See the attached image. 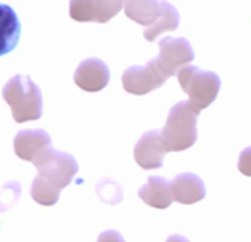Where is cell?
<instances>
[{"mask_svg":"<svg viewBox=\"0 0 251 242\" xmlns=\"http://www.w3.org/2000/svg\"><path fill=\"white\" fill-rule=\"evenodd\" d=\"M33 164L39 171L31 185L33 199L45 207L55 205L61 191L73 182L78 171L75 158L68 152L56 151L49 146L33 161Z\"/></svg>","mask_w":251,"mask_h":242,"instance_id":"obj_1","label":"cell"},{"mask_svg":"<svg viewBox=\"0 0 251 242\" xmlns=\"http://www.w3.org/2000/svg\"><path fill=\"white\" fill-rule=\"evenodd\" d=\"M198 117L200 111L189 102H177L172 106L166 124L160 130L161 142L167 152L186 151L195 145L198 139Z\"/></svg>","mask_w":251,"mask_h":242,"instance_id":"obj_2","label":"cell"},{"mask_svg":"<svg viewBox=\"0 0 251 242\" xmlns=\"http://www.w3.org/2000/svg\"><path fill=\"white\" fill-rule=\"evenodd\" d=\"M2 97L11 106L17 123L36 121L43 114V96L39 86L28 75L12 77L2 90Z\"/></svg>","mask_w":251,"mask_h":242,"instance_id":"obj_3","label":"cell"},{"mask_svg":"<svg viewBox=\"0 0 251 242\" xmlns=\"http://www.w3.org/2000/svg\"><path fill=\"white\" fill-rule=\"evenodd\" d=\"M182 90L188 95L189 103L202 111L216 99L222 87L220 77L214 71H204L195 65H183L176 73Z\"/></svg>","mask_w":251,"mask_h":242,"instance_id":"obj_4","label":"cell"},{"mask_svg":"<svg viewBox=\"0 0 251 242\" xmlns=\"http://www.w3.org/2000/svg\"><path fill=\"white\" fill-rule=\"evenodd\" d=\"M160 53L152 58L158 71L169 80L177 70L195 59L194 49L185 37H164L158 42Z\"/></svg>","mask_w":251,"mask_h":242,"instance_id":"obj_5","label":"cell"},{"mask_svg":"<svg viewBox=\"0 0 251 242\" xmlns=\"http://www.w3.org/2000/svg\"><path fill=\"white\" fill-rule=\"evenodd\" d=\"M167 78L158 71L154 61H148L145 65H133L126 68L121 77L123 87L132 95H147L155 89H160Z\"/></svg>","mask_w":251,"mask_h":242,"instance_id":"obj_6","label":"cell"},{"mask_svg":"<svg viewBox=\"0 0 251 242\" xmlns=\"http://www.w3.org/2000/svg\"><path fill=\"white\" fill-rule=\"evenodd\" d=\"M123 8V0H70V17L77 23L105 24Z\"/></svg>","mask_w":251,"mask_h":242,"instance_id":"obj_7","label":"cell"},{"mask_svg":"<svg viewBox=\"0 0 251 242\" xmlns=\"http://www.w3.org/2000/svg\"><path fill=\"white\" fill-rule=\"evenodd\" d=\"M166 148L161 142L160 130H150L141 136L138 144L135 145V161L144 170H155L163 167Z\"/></svg>","mask_w":251,"mask_h":242,"instance_id":"obj_8","label":"cell"},{"mask_svg":"<svg viewBox=\"0 0 251 242\" xmlns=\"http://www.w3.org/2000/svg\"><path fill=\"white\" fill-rule=\"evenodd\" d=\"M109 81L108 65L98 58H89L80 62L74 73V83L84 92H100Z\"/></svg>","mask_w":251,"mask_h":242,"instance_id":"obj_9","label":"cell"},{"mask_svg":"<svg viewBox=\"0 0 251 242\" xmlns=\"http://www.w3.org/2000/svg\"><path fill=\"white\" fill-rule=\"evenodd\" d=\"M173 201L183 205H192L205 198L207 189L202 179L194 173H182L170 182Z\"/></svg>","mask_w":251,"mask_h":242,"instance_id":"obj_10","label":"cell"},{"mask_svg":"<svg viewBox=\"0 0 251 242\" xmlns=\"http://www.w3.org/2000/svg\"><path fill=\"white\" fill-rule=\"evenodd\" d=\"M49 146H52V139L43 129L21 130L14 139L15 154L24 161L33 163Z\"/></svg>","mask_w":251,"mask_h":242,"instance_id":"obj_11","label":"cell"},{"mask_svg":"<svg viewBox=\"0 0 251 242\" xmlns=\"http://www.w3.org/2000/svg\"><path fill=\"white\" fill-rule=\"evenodd\" d=\"M21 37V23L17 12L9 6L0 3V56L12 52Z\"/></svg>","mask_w":251,"mask_h":242,"instance_id":"obj_12","label":"cell"},{"mask_svg":"<svg viewBox=\"0 0 251 242\" xmlns=\"http://www.w3.org/2000/svg\"><path fill=\"white\" fill-rule=\"evenodd\" d=\"M139 198L150 207L164 210L173 202L170 182L161 176H150L147 183L138 192Z\"/></svg>","mask_w":251,"mask_h":242,"instance_id":"obj_13","label":"cell"},{"mask_svg":"<svg viewBox=\"0 0 251 242\" xmlns=\"http://www.w3.org/2000/svg\"><path fill=\"white\" fill-rule=\"evenodd\" d=\"M179 23H180V15H179L177 9L172 3H169L167 0H161L158 17L155 18V21L151 25H148L145 28L144 37L148 42H155V39L160 34L177 30Z\"/></svg>","mask_w":251,"mask_h":242,"instance_id":"obj_14","label":"cell"},{"mask_svg":"<svg viewBox=\"0 0 251 242\" xmlns=\"http://www.w3.org/2000/svg\"><path fill=\"white\" fill-rule=\"evenodd\" d=\"M123 8L129 20L148 27L158 17L160 2L158 0H123Z\"/></svg>","mask_w":251,"mask_h":242,"instance_id":"obj_15","label":"cell"},{"mask_svg":"<svg viewBox=\"0 0 251 242\" xmlns=\"http://www.w3.org/2000/svg\"><path fill=\"white\" fill-rule=\"evenodd\" d=\"M238 170L244 176L251 177V146H247L244 151H241L238 160Z\"/></svg>","mask_w":251,"mask_h":242,"instance_id":"obj_16","label":"cell"}]
</instances>
